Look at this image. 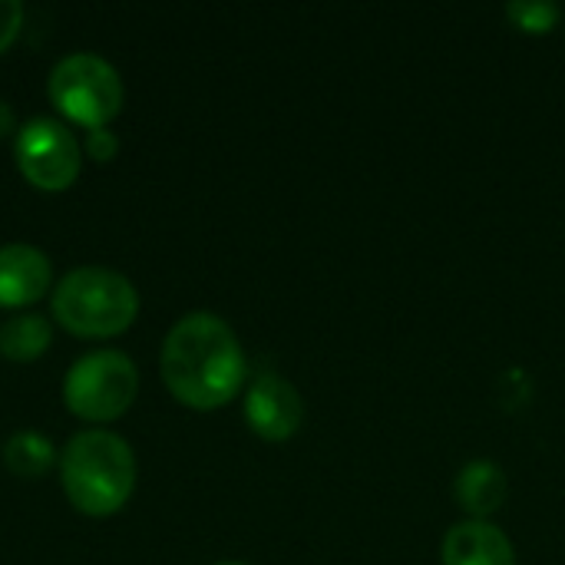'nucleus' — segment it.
Wrapping results in <instances>:
<instances>
[{"label":"nucleus","mask_w":565,"mask_h":565,"mask_svg":"<svg viewBox=\"0 0 565 565\" xmlns=\"http://www.w3.org/2000/svg\"><path fill=\"white\" fill-rule=\"evenodd\" d=\"M50 321L43 315H17L0 328V354L10 361H33L50 348Z\"/></svg>","instance_id":"nucleus-12"},{"label":"nucleus","mask_w":565,"mask_h":565,"mask_svg":"<svg viewBox=\"0 0 565 565\" xmlns=\"http://www.w3.org/2000/svg\"><path fill=\"white\" fill-rule=\"evenodd\" d=\"M507 17L513 26H520L526 33H550L559 23L563 7L553 0H513V3H507Z\"/></svg>","instance_id":"nucleus-13"},{"label":"nucleus","mask_w":565,"mask_h":565,"mask_svg":"<svg viewBox=\"0 0 565 565\" xmlns=\"http://www.w3.org/2000/svg\"><path fill=\"white\" fill-rule=\"evenodd\" d=\"M63 490L86 516H113L136 487V457L129 444L109 430H83L70 437L60 457Z\"/></svg>","instance_id":"nucleus-2"},{"label":"nucleus","mask_w":565,"mask_h":565,"mask_svg":"<svg viewBox=\"0 0 565 565\" xmlns=\"http://www.w3.org/2000/svg\"><path fill=\"white\" fill-rule=\"evenodd\" d=\"M13 126H17V119H13V109H10V103H3V99H0V136L13 132Z\"/></svg>","instance_id":"nucleus-16"},{"label":"nucleus","mask_w":565,"mask_h":565,"mask_svg":"<svg viewBox=\"0 0 565 565\" xmlns=\"http://www.w3.org/2000/svg\"><path fill=\"white\" fill-rule=\"evenodd\" d=\"M53 460H56L53 444L36 430H20L3 444V463L13 477L36 480L53 467Z\"/></svg>","instance_id":"nucleus-11"},{"label":"nucleus","mask_w":565,"mask_h":565,"mask_svg":"<svg viewBox=\"0 0 565 565\" xmlns=\"http://www.w3.org/2000/svg\"><path fill=\"white\" fill-rule=\"evenodd\" d=\"M159 367L172 397L195 411L225 407L248 374L235 331L209 311H192L172 324Z\"/></svg>","instance_id":"nucleus-1"},{"label":"nucleus","mask_w":565,"mask_h":565,"mask_svg":"<svg viewBox=\"0 0 565 565\" xmlns=\"http://www.w3.org/2000/svg\"><path fill=\"white\" fill-rule=\"evenodd\" d=\"M86 152H89L96 162H109V159L119 152V139H116V132H109L106 126L89 129V132H86Z\"/></svg>","instance_id":"nucleus-15"},{"label":"nucleus","mask_w":565,"mask_h":565,"mask_svg":"<svg viewBox=\"0 0 565 565\" xmlns=\"http://www.w3.org/2000/svg\"><path fill=\"white\" fill-rule=\"evenodd\" d=\"M53 265L33 245H3L0 248V305L23 308L46 295Z\"/></svg>","instance_id":"nucleus-8"},{"label":"nucleus","mask_w":565,"mask_h":565,"mask_svg":"<svg viewBox=\"0 0 565 565\" xmlns=\"http://www.w3.org/2000/svg\"><path fill=\"white\" fill-rule=\"evenodd\" d=\"M46 93L53 106L86 129H99L116 119L122 106V79L96 53H70L63 56L46 79Z\"/></svg>","instance_id":"nucleus-4"},{"label":"nucleus","mask_w":565,"mask_h":565,"mask_svg":"<svg viewBox=\"0 0 565 565\" xmlns=\"http://www.w3.org/2000/svg\"><path fill=\"white\" fill-rule=\"evenodd\" d=\"M507 493L510 480L493 460H473L454 480V500L463 513H470V520L493 516L507 503Z\"/></svg>","instance_id":"nucleus-10"},{"label":"nucleus","mask_w":565,"mask_h":565,"mask_svg":"<svg viewBox=\"0 0 565 565\" xmlns=\"http://www.w3.org/2000/svg\"><path fill=\"white\" fill-rule=\"evenodd\" d=\"M245 420L262 440H288L305 424L301 394L278 374H258L245 397Z\"/></svg>","instance_id":"nucleus-7"},{"label":"nucleus","mask_w":565,"mask_h":565,"mask_svg":"<svg viewBox=\"0 0 565 565\" xmlns=\"http://www.w3.org/2000/svg\"><path fill=\"white\" fill-rule=\"evenodd\" d=\"M139 391L136 364L122 351H93L79 358L66 381H63V401L66 407L83 420H116L129 411Z\"/></svg>","instance_id":"nucleus-5"},{"label":"nucleus","mask_w":565,"mask_h":565,"mask_svg":"<svg viewBox=\"0 0 565 565\" xmlns=\"http://www.w3.org/2000/svg\"><path fill=\"white\" fill-rule=\"evenodd\" d=\"M23 26V7L17 0H0V53L17 40Z\"/></svg>","instance_id":"nucleus-14"},{"label":"nucleus","mask_w":565,"mask_h":565,"mask_svg":"<svg viewBox=\"0 0 565 565\" xmlns=\"http://www.w3.org/2000/svg\"><path fill=\"white\" fill-rule=\"evenodd\" d=\"M13 156L23 179L43 192H60L79 175V142L53 116H33L23 122L13 142Z\"/></svg>","instance_id":"nucleus-6"},{"label":"nucleus","mask_w":565,"mask_h":565,"mask_svg":"<svg viewBox=\"0 0 565 565\" xmlns=\"http://www.w3.org/2000/svg\"><path fill=\"white\" fill-rule=\"evenodd\" d=\"M444 565H516V550L500 526L487 520H467L447 530Z\"/></svg>","instance_id":"nucleus-9"},{"label":"nucleus","mask_w":565,"mask_h":565,"mask_svg":"<svg viewBox=\"0 0 565 565\" xmlns=\"http://www.w3.org/2000/svg\"><path fill=\"white\" fill-rule=\"evenodd\" d=\"M136 315V285L113 268H76L53 291V318L79 338H113L126 331Z\"/></svg>","instance_id":"nucleus-3"},{"label":"nucleus","mask_w":565,"mask_h":565,"mask_svg":"<svg viewBox=\"0 0 565 565\" xmlns=\"http://www.w3.org/2000/svg\"><path fill=\"white\" fill-rule=\"evenodd\" d=\"M225 565H242V563H225Z\"/></svg>","instance_id":"nucleus-17"}]
</instances>
